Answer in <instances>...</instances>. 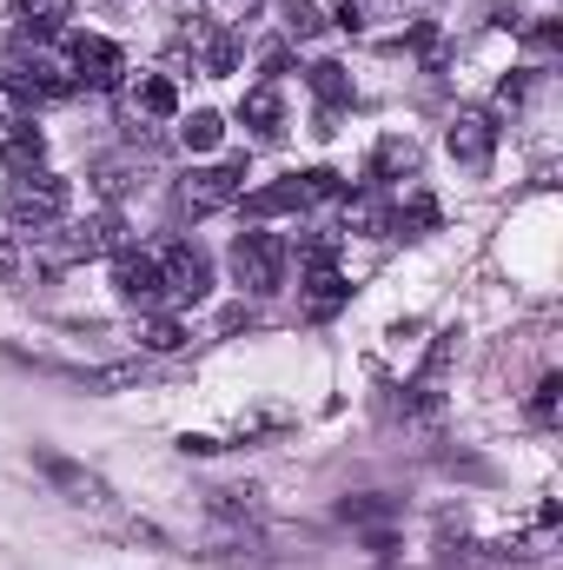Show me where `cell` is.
<instances>
[{"label": "cell", "instance_id": "cell-1", "mask_svg": "<svg viewBox=\"0 0 563 570\" xmlns=\"http://www.w3.org/2000/svg\"><path fill=\"white\" fill-rule=\"evenodd\" d=\"M67 179H53V173H27V179H13V193H7V213H13V233H27V239H40V233H53L60 226V213H67Z\"/></svg>", "mask_w": 563, "mask_h": 570}, {"label": "cell", "instance_id": "cell-2", "mask_svg": "<svg viewBox=\"0 0 563 570\" xmlns=\"http://www.w3.org/2000/svg\"><path fill=\"white\" fill-rule=\"evenodd\" d=\"M285 259H292V253H285L279 233H239V239H233V253H226V266H233V285H239V292H253V298L279 292Z\"/></svg>", "mask_w": 563, "mask_h": 570}, {"label": "cell", "instance_id": "cell-3", "mask_svg": "<svg viewBox=\"0 0 563 570\" xmlns=\"http://www.w3.org/2000/svg\"><path fill=\"white\" fill-rule=\"evenodd\" d=\"M33 471L53 484V498H67L73 511H113V491L100 471H87L80 458H60V451H33Z\"/></svg>", "mask_w": 563, "mask_h": 570}, {"label": "cell", "instance_id": "cell-4", "mask_svg": "<svg viewBox=\"0 0 563 570\" xmlns=\"http://www.w3.org/2000/svg\"><path fill=\"white\" fill-rule=\"evenodd\" d=\"M40 379H60V385H80V392H120V385H140L146 358H120V365H53V358H13Z\"/></svg>", "mask_w": 563, "mask_h": 570}, {"label": "cell", "instance_id": "cell-5", "mask_svg": "<svg viewBox=\"0 0 563 570\" xmlns=\"http://www.w3.org/2000/svg\"><path fill=\"white\" fill-rule=\"evenodd\" d=\"M159 273H166V298H172V305H199V298L213 292V259H206L192 239L166 246V253H159Z\"/></svg>", "mask_w": 563, "mask_h": 570}, {"label": "cell", "instance_id": "cell-6", "mask_svg": "<svg viewBox=\"0 0 563 570\" xmlns=\"http://www.w3.org/2000/svg\"><path fill=\"white\" fill-rule=\"evenodd\" d=\"M239 193H246V159H233V166H199V173H186L179 206H186V213H219V206H233Z\"/></svg>", "mask_w": 563, "mask_h": 570}, {"label": "cell", "instance_id": "cell-7", "mask_svg": "<svg viewBox=\"0 0 563 570\" xmlns=\"http://www.w3.org/2000/svg\"><path fill=\"white\" fill-rule=\"evenodd\" d=\"M113 292H120L127 305H166L159 253H120V259H113Z\"/></svg>", "mask_w": 563, "mask_h": 570}, {"label": "cell", "instance_id": "cell-8", "mask_svg": "<svg viewBox=\"0 0 563 570\" xmlns=\"http://www.w3.org/2000/svg\"><path fill=\"white\" fill-rule=\"evenodd\" d=\"M73 73H80L87 87H113V80L127 73V53H120L107 33H73Z\"/></svg>", "mask_w": 563, "mask_h": 570}, {"label": "cell", "instance_id": "cell-9", "mask_svg": "<svg viewBox=\"0 0 563 570\" xmlns=\"http://www.w3.org/2000/svg\"><path fill=\"white\" fill-rule=\"evenodd\" d=\"M491 153H497V127H491L484 114H457V120H451V159H457V166L484 173Z\"/></svg>", "mask_w": 563, "mask_h": 570}, {"label": "cell", "instance_id": "cell-10", "mask_svg": "<svg viewBox=\"0 0 563 570\" xmlns=\"http://www.w3.org/2000/svg\"><path fill=\"white\" fill-rule=\"evenodd\" d=\"M239 120H246V127H253L259 140H273V134H285V127H279V120H285L279 94H273V87H253V94H246V107H239Z\"/></svg>", "mask_w": 563, "mask_h": 570}, {"label": "cell", "instance_id": "cell-11", "mask_svg": "<svg viewBox=\"0 0 563 570\" xmlns=\"http://www.w3.org/2000/svg\"><path fill=\"white\" fill-rule=\"evenodd\" d=\"M246 213H253V219H279V213H305V193H298V179H285V186H266V193H246Z\"/></svg>", "mask_w": 563, "mask_h": 570}, {"label": "cell", "instance_id": "cell-12", "mask_svg": "<svg viewBox=\"0 0 563 570\" xmlns=\"http://www.w3.org/2000/svg\"><path fill=\"white\" fill-rule=\"evenodd\" d=\"M0 159H7V173H13V179H27V173H40V159H47V146H40V134H33V127H20L13 140L0 146Z\"/></svg>", "mask_w": 563, "mask_h": 570}, {"label": "cell", "instance_id": "cell-13", "mask_svg": "<svg viewBox=\"0 0 563 570\" xmlns=\"http://www.w3.org/2000/svg\"><path fill=\"white\" fill-rule=\"evenodd\" d=\"M398 173H418V146L412 140H385L372 153V179H398Z\"/></svg>", "mask_w": 563, "mask_h": 570}, {"label": "cell", "instance_id": "cell-14", "mask_svg": "<svg viewBox=\"0 0 563 570\" xmlns=\"http://www.w3.org/2000/svg\"><path fill=\"white\" fill-rule=\"evenodd\" d=\"M140 114H146V120H172V114H179V87H172L166 73L140 80Z\"/></svg>", "mask_w": 563, "mask_h": 570}, {"label": "cell", "instance_id": "cell-15", "mask_svg": "<svg viewBox=\"0 0 563 570\" xmlns=\"http://www.w3.org/2000/svg\"><path fill=\"white\" fill-rule=\"evenodd\" d=\"M345 305V279L332 273V266H312V318H325V312H338Z\"/></svg>", "mask_w": 563, "mask_h": 570}, {"label": "cell", "instance_id": "cell-16", "mask_svg": "<svg viewBox=\"0 0 563 570\" xmlns=\"http://www.w3.org/2000/svg\"><path fill=\"white\" fill-rule=\"evenodd\" d=\"M312 87H318V100H325V107H345V100H352V80H345V67H338V60H318V67H312Z\"/></svg>", "mask_w": 563, "mask_h": 570}, {"label": "cell", "instance_id": "cell-17", "mask_svg": "<svg viewBox=\"0 0 563 570\" xmlns=\"http://www.w3.org/2000/svg\"><path fill=\"white\" fill-rule=\"evenodd\" d=\"M13 7H20V20H27L33 33H53V27L73 13V0H13Z\"/></svg>", "mask_w": 563, "mask_h": 570}, {"label": "cell", "instance_id": "cell-18", "mask_svg": "<svg viewBox=\"0 0 563 570\" xmlns=\"http://www.w3.org/2000/svg\"><path fill=\"white\" fill-rule=\"evenodd\" d=\"M338 518H345V524H378V518H398V504H392V498H345Z\"/></svg>", "mask_w": 563, "mask_h": 570}, {"label": "cell", "instance_id": "cell-19", "mask_svg": "<svg viewBox=\"0 0 563 570\" xmlns=\"http://www.w3.org/2000/svg\"><path fill=\"white\" fill-rule=\"evenodd\" d=\"M325 20H318V0H285V33H298V40H312Z\"/></svg>", "mask_w": 563, "mask_h": 570}, {"label": "cell", "instance_id": "cell-20", "mask_svg": "<svg viewBox=\"0 0 563 570\" xmlns=\"http://www.w3.org/2000/svg\"><path fill=\"white\" fill-rule=\"evenodd\" d=\"M140 345H146V352H179V345H186V325H172V318H152V325L140 332Z\"/></svg>", "mask_w": 563, "mask_h": 570}, {"label": "cell", "instance_id": "cell-21", "mask_svg": "<svg viewBox=\"0 0 563 570\" xmlns=\"http://www.w3.org/2000/svg\"><path fill=\"white\" fill-rule=\"evenodd\" d=\"M179 134H186V146H192V153H213V146H219V114H192Z\"/></svg>", "mask_w": 563, "mask_h": 570}, {"label": "cell", "instance_id": "cell-22", "mask_svg": "<svg viewBox=\"0 0 563 570\" xmlns=\"http://www.w3.org/2000/svg\"><path fill=\"white\" fill-rule=\"evenodd\" d=\"M557 392H563V379H557V372H544V379H537V399H531L537 425H557Z\"/></svg>", "mask_w": 563, "mask_h": 570}]
</instances>
